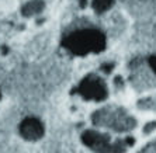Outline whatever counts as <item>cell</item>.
Segmentation results:
<instances>
[{
  "label": "cell",
  "instance_id": "obj_2",
  "mask_svg": "<svg viewBox=\"0 0 156 153\" xmlns=\"http://www.w3.org/2000/svg\"><path fill=\"white\" fill-rule=\"evenodd\" d=\"M108 138H105L104 135H100L97 132H87L84 135V142L90 146L93 150L98 153H110L114 152V146L107 141Z\"/></svg>",
  "mask_w": 156,
  "mask_h": 153
},
{
  "label": "cell",
  "instance_id": "obj_1",
  "mask_svg": "<svg viewBox=\"0 0 156 153\" xmlns=\"http://www.w3.org/2000/svg\"><path fill=\"white\" fill-rule=\"evenodd\" d=\"M105 40L100 31L97 30H83L79 33H75L68 38V48L75 54H89V52H97L104 48Z\"/></svg>",
  "mask_w": 156,
  "mask_h": 153
},
{
  "label": "cell",
  "instance_id": "obj_4",
  "mask_svg": "<svg viewBox=\"0 0 156 153\" xmlns=\"http://www.w3.org/2000/svg\"><path fill=\"white\" fill-rule=\"evenodd\" d=\"M111 4H113V0H93V9L96 11H98V13L110 9Z\"/></svg>",
  "mask_w": 156,
  "mask_h": 153
},
{
  "label": "cell",
  "instance_id": "obj_3",
  "mask_svg": "<svg viewBox=\"0 0 156 153\" xmlns=\"http://www.w3.org/2000/svg\"><path fill=\"white\" fill-rule=\"evenodd\" d=\"M24 134H26L27 138H31V139H35L38 138V136H41V134H42V127L40 125V122L38 121H27L26 125H24Z\"/></svg>",
  "mask_w": 156,
  "mask_h": 153
},
{
  "label": "cell",
  "instance_id": "obj_5",
  "mask_svg": "<svg viewBox=\"0 0 156 153\" xmlns=\"http://www.w3.org/2000/svg\"><path fill=\"white\" fill-rule=\"evenodd\" d=\"M149 65H151V68H152V70L156 73V58H151V62H149Z\"/></svg>",
  "mask_w": 156,
  "mask_h": 153
}]
</instances>
